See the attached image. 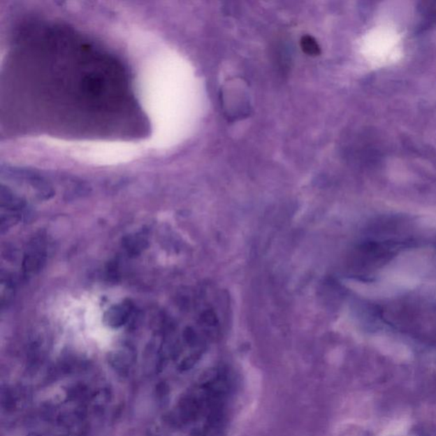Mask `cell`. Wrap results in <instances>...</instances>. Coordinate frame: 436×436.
<instances>
[{
	"label": "cell",
	"mask_w": 436,
	"mask_h": 436,
	"mask_svg": "<svg viewBox=\"0 0 436 436\" xmlns=\"http://www.w3.org/2000/svg\"><path fill=\"white\" fill-rule=\"evenodd\" d=\"M300 45H301L303 52L309 54V56L317 57L321 54L320 45H319L317 41H315L312 36H310V35H305V36L301 38Z\"/></svg>",
	"instance_id": "obj_2"
},
{
	"label": "cell",
	"mask_w": 436,
	"mask_h": 436,
	"mask_svg": "<svg viewBox=\"0 0 436 436\" xmlns=\"http://www.w3.org/2000/svg\"><path fill=\"white\" fill-rule=\"evenodd\" d=\"M144 243L146 242L143 238H140V237H131V238L126 241V247L128 250L131 251L132 253H138L144 247Z\"/></svg>",
	"instance_id": "obj_3"
},
{
	"label": "cell",
	"mask_w": 436,
	"mask_h": 436,
	"mask_svg": "<svg viewBox=\"0 0 436 436\" xmlns=\"http://www.w3.org/2000/svg\"><path fill=\"white\" fill-rule=\"evenodd\" d=\"M132 307L130 303H124L122 305L112 306L104 314L105 324L112 328H118L126 324L130 317Z\"/></svg>",
	"instance_id": "obj_1"
}]
</instances>
